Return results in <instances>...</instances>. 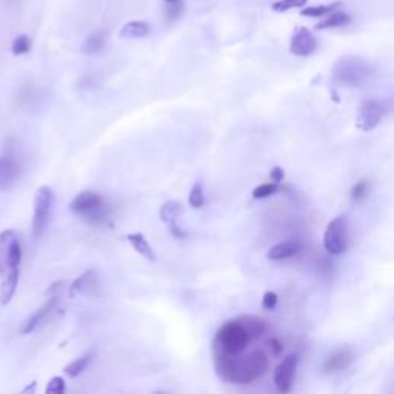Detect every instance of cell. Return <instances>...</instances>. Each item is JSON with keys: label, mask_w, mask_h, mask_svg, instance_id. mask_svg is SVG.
<instances>
[{"label": "cell", "mask_w": 394, "mask_h": 394, "mask_svg": "<svg viewBox=\"0 0 394 394\" xmlns=\"http://www.w3.org/2000/svg\"><path fill=\"white\" fill-rule=\"evenodd\" d=\"M213 363L219 379L234 385H248L264 376L270 359L268 354L262 350H255L240 359L213 350Z\"/></svg>", "instance_id": "6da1fadb"}, {"label": "cell", "mask_w": 394, "mask_h": 394, "mask_svg": "<svg viewBox=\"0 0 394 394\" xmlns=\"http://www.w3.org/2000/svg\"><path fill=\"white\" fill-rule=\"evenodd\" d=\"M251 341V336L245 330V326L240 324L239 319H233V321L225 322L215 333L213 350L231 356V358H238L248 348Z\"/></svg>", "instance_id": "7a4b0ae2"}, {"label": "cell", "mask_w": 394, "mask_h": 394, "mask_svg": "<svg viewBox=\"0 0 394 394\" xmlns=\"http://www.w3.org/2000/svg\"><path fill=\"white\" fill-rule=\"evenodd\" d=\"M371 65L358 55H344L334 63L333 79L346 88H359L371 76Z\"/></svg>", "instance_id": "3957f363"}, {"label": "cell", "mask_w": 394, "mask_h": 394, "mask_svg": "<svg viewBox=\"0 0 394 394\" xmlns=\"http://www.w3.org/2000/svg\"><path fill=\"white\" fill-rule=\"evenodd\" d=\"M70 211L88 223L96 225L105 222L108 218V210L103 197L92 190H85L74 197L70 203Z\"/></svg>", "instance_id": "277c9868"}, {"label": "cell", "mask_w": 394, "mask_h": 394, "mask_svg": "<svg viewBox=\"0 0 394 394\" xmlns=\"http://www.w3.org/2000/svg\"><path fill=\"white\" fill-rule=\"evenodd\" d=\"M54 202H55V194L51 186L43 185L36 191L34 213H33V223H31V231L36 239H39L42 236L46 225H48L54 208Z\"/></svg>", "instance_id": "5b68a950"}, {"label": "cell", "mask_w": 394, "mask_h": 394, "mask_svg": "<svg viewBox=\"0 0 394 394\" xmlns=\"http://www.w3.org/2000/svg\"><path fill=\"white\" fill-rule=\"evenodd\" d=\"M346 238H348V219L345 214L336 218L326 225L324 233V247L328 255L341 256L346 250Z\"/></svg>", "instance_id": "8992f818"}, {"label": "cell", "mask_w": 394, "mask_h": 394, "mask_svg": "<svg viewBox=\"0 0 394 394\" xmlns=\"http://www.w3.org/2000/svg\"><path fill=\"white\" fill-rule=\"evenodd\" d=\"M387 115V107L385 103L380 100H365L361 103V107L358 110V115H356V127H358L361 131H373L376 128L383 116Z\"/></svg>", "instance_id": "52a82bcc"}, {"label": "cell", "mask_w": 394, "mask_h": 394, "mask_svg": "<svg viewBox=\"0 0 394 394\" xmlns=\"http://www.w3.org/2000/svg\"><path fill=\"white\" fill-rule=\"evenodd\" d=\"M299 367V356L292 353L279 362L275 370V385L280 393H289L293 390L294 376Z\"/></svg>", "instance_id": "ba28073f"}, {"label": "cell", "mask_w": 394, "mask_h": 394, "mask_svg": "<svg viewBox=\"0 0 394 394\" xmlns=\"http://www.w3.org/2000/svg\"><path fill=\"white\" fill-rule=\"evenodd\" d=\"M356 361V351L351 346L345 345L333 351L328 358L325 359L322 365V373L324 374H336L341 373L346 368L351 367V363Z\"/></svg>", "instance_id": "9c48e42d"}, {"label": "cell", "mask_w": 394, "mask_h": 394, "mask_svg": "<svg viewBox=\"0 0 394 394\" xmlns=\"http://www.w3.org/2000/svg\"><path fill=\"white\" fill-rule=\"evenodd\" d=\"M317 48V41L314 34L308 28L300 26L294 31L292 42H289V53L297 58H308Z\"/></svg>", "instance_id": "30bf717a"}, {"label": "cell", "mask_w": 394, "mask_h": 394, "mask_svg": "<svg viewBox=\"0 0 394 394\" xmlns=\"http://www.w3.org/2000/svg\"><path fill=\"white\" fill-rule=\"evenodd\" d=\"M58 302H59V296H48V300H46V302L39 309H37V312H34L31 316H28L25 319L21 328H18V333L21 334L33 333L36 328L51 314V312L55 308V305H58Z\"/></svg>", "instance_id": "8fae6325"}, {"label": "cell", "mask_w": 394, "mask_h": 394, "mask_svg": "<svg viewBox=\"0 0 394 394\" xmlns=\"http://www.w3.org/2000/svg\"><path fill=\"white\" fill-rule=\"evenodd\" d=\"M18 181V166L8 157H0V191H8Z\"/></svg>", "instance_id": "7c38bea8"}, {"label": "cell", "mask_w": 394, "mask_h": 394, "mask_svg": "<svg viewBox=\"0 0 394 394\" xmlns=\"http://www.w3.org/2000/svg\"><path fill=\"white\" fill-rule=\"evenodd\" d=\"M300 250H302V245L297 240H284L279 242L276 245L271 247L267 251V259L270 260H284L288 257H293L299 255Z\"/></svg>", "instance_id": "4fadbf2b"}, {"label": "cell", "mask_w": 394, "mask_h": 394, "mask_svg": "<svg viewBox=\"0 0 394 394\" xmlns=\"http://www.w3.org/2000/svg\"><path fill=\"white\" fill-rule=\"evenodd\" d=\"M18 276H21V270L18 268L6 271L2 287H0V305L2 307H6L13 300L18 285Z\"/></svg>", "instance_id": "5bb4252c"}, {"label": "cell", "mask_w": 394, "mask_h": 394, "mask_svg": "<svg viewBox=\"0 0 394 394\" xmlns=\"http://www.w3.org/2000/svg\"><path fill=\"white\" fill-rule=\"evenodd\" d=\"M108 39V33L107 31H95L91 33L85 41L82 43V53L85 55H96L102 53V50L105 48Z\"/></svg>", "instance_id": "9a60e30c"}, {"label": "cell", "mask_w": 394, "mask_h": 394, "mask_svg": "<svg viewBox=\"0 0 394 394\" xmlns=\"http://www.w3.org/2000/svg\"><path fill=\"white\" fill-rule=\"evenodd\" d=\"M127 240L129 242V245L133 247L140 256L145 257L149 262H156L157 256L153 250V247L149 245V242L145 239L142 233H131L127 236Z\"/></svg>", "instance_id": "2e32d148"}, {"label": "cell", "mask_w": 394, "mask_h": 394, "mask_svg": "<svg viewBox=\"0 0 394 394\" xmlns=\"http://www.w3.org/2000/svg\"><path fill=\"white\" fill-rule=\"evenodd\" d=\"M17 238L14 230H5L0 233V276H5L8 271V255L13 240Z\"/></svg>", "instance_id": "e0dca14e"}, {"label": "cell", "mask_w": 394, "mask_h": 394, "mask_svg": "<svg viewBox=\"0 0 394 394\" xmlns=\"http://www.w3.org/2000/svg\"><path fill=\"white\" fill-rule=\"evenodd\" d=\"M151 31V26H149L147 22L142 21H134V22H128L122 28L119 37L122 39H144Z\"/></svg>", "instance_id": "ac0fdd59"}, {"label": "cell", "mask_w": 394, "mask_h": 394, "mask_svg": "<svg viewBox=\"0 0 394 394\" xmlns=\"http://www.w3.org/2000/svg\"><path fill=\"white\" fill-rule=\"evenodd\" d=\"M350 22H351L350 14H346L344 11H337V9H334V11L328 13L325 16V18L321 23L316 25V30H331V28H344L346 25H350Z\"/></svg>", "instance_id": "d6986e66"}, {"label": "cell", "mask_w": 394, "mask_h": 394, "mask_svg": "<svg viewBox=\"0 0 394 394\" xmlns=\"http://www.w3.org/2000/svg\"><path fill=\"white\" fill-rule=\"evenodd\" d=\"M95 277H96V273L95 271H85V273L80 275L76 280H73L70 288H68V293H70V297H76L78 294L80 293H85L90 289V287L95 284Z\"/></svg>", "instance_id": "ffe728a7"}, {"label": "cell", "mask_w": 394, "mask_h": 394, "mask_svg": "<svg viewBox=\"0 0 394 394\" xmlns=\"http://www.w3.org/2000/svg\"><path fill=\"white\" fill-rule=\"evenodd\" d=\"M183 210V205L179 201H168L161 206V210H159V218H161L164 223L168 225L179 219V215H182Z\"/></svg>", "instance_id": "44dd1931"}, {"label": "cell", "mask_w": 394, "mask_h": 394, "mask_svg": "<svg viewBox=\"0 0 394 394\" xmlns=\"http://www.w3.org/2000/svg\"><path fill=\"white\" fill-rule=\"evenodd\" d=\"M240 324L245 326V330L251 336V339H256V337H260L265 333V322L262 321L260 317L252 316V314H243L238 317Z\"/></svg>", "instance_id": "7402d4cb"}, {"label": "cell", "mask_w": 394, "mask_h": 394, "mask_svg": "<svg viewBox=\"0 0 394 394\" xmlns=\"http://www.w3.org/2000/svg\"><path fill=\"white\" fill-rule=\"evenodd\" d=\"M90 362H91V354L80 356V358H78L76 361L70 362V363L67 365V367L63 368V373L67 374V376H68L70 379H76L78 376H80V374L88 368Z\"/></svg>", "instance_id": "603a6c76"}, {"label": "cell", "mask_w": 394, "mask_h": 394, "mask_svg": "<svg viewBox=\"0 0 394 394\" xmlns=\"http://www.w3.org/2000/svg\"><path fill=\"white\" fill-rule=\"evenodd\" d=\"M339 6H342V2H334V4H330V5H316V6H307V8H302V11H300V14L305 16V17H313V18H322L325 17L328 13L334 11V9H337Z\"/></svg>", "instance_id": "cb8c5ba5"}, {"label": "cell", "mask_w": 394, "mask_h": 394, "mask_svg": "<svg viewBox=\"0 0 394 394\" xmlns=\"http://www.w3.org/2000/svg\"><path fill=\"white\" fill-rule=\"evenodd\" d=\"M188 203L191 208L194 210H201L205 205V193H203V183L201 181H197L193 183L191 191L188 196Z\"/></svg>", "instance_id": "d4e9b609"}, {"label": "cell", "mask_w": 394, "mask_h": 394, "mask_svg": "<svg viewBox=\"0 0 394 394\" xmlns=\"http://www.w3.org/2000/svg\"><path fill=\"white\" fill-rule=\"evenodd\" d=\"M21 262H22V247H21V242H18V238H16L11 243V248H9L8 271L21 267Z\"/></svg>", "instance_id": "484cf974"}, {"label": "cell", "mask_w": 394, "mask_h": 394, "mask_svg": "<svg viewBox=\"0 0 394 394\" xmlns=\"http://www.w3.org/2000/svg\"><path fill=\"white\" fill-rule=\"evenodd\" d=\"M31 51V39L26 34L17 36L11 43V53L14 55H23Z\"/></svg>", "instance_id": "4316f807"}, {"label": "cell", "mask_w": 394, "mask_h": 394, "mask_svg": "<svg viewBox=\"0 0 394 394\" xmlns=\"http://www.w3.org/2000/svg\"><path fill=\"white\" fill-rule=\"evenodd\" d=\"M279 190V183H275V182H267V183H262V185H257L255 190H252V199H267V197L273 196L275 193H277Z\"/></svg>", "instance_id": "83f0119b"}, {"label": "cell", "mask_w": 394, "mask_h": 394, "mask_svg": "<svg viewBox=\"0 0 394 394\" xmlns=\"http://www.w3.org/2000/svg\"><path fill=\"white\" fill-rule=\"evenodd\" d=\"M308 0H279V2L273 4V8L276 13H284V11H289V9L294 8H304L307 5Z\"/></svg>", "instance_id": "f1b7e54d"}, {"label": "cell", "mask_w": 394, "mask_h": 394, "mask_svg": "<svg viewBox=\"0 0 394 394\" xmlns=\"http://www.w3.org/2000/svg\"><path fill=\"white\" fill-rule=\"evenodd\" d=\"M368 188H370V182L368 181H359L358 183H354L351 191H350L351 201L353 202H359L361 199H363V197L367 196V193H368Z\"/></svg>", "instance_id": "f546056e"}, {"label": "cell", "mask_w": 394, "mask_h": 394, "mask_svg": "<svg viewBox=\"0 0 394 394\" xmlns=\"http://www.w3.org/2000/svg\"><path fill=\"white\" fill-rule=\"evenodd\" d=\"M65 390H67V383H65V379L60 376H54L50 379L45 391H46V394H63Z\"/></svg>", "instance_id": "4dcf8cb0"}, {"label": "cell", "mask_w": 394, "mask_h": 394, "mask_svg": "<svg viewBox=\"0 0 394 394\" xmlns=\"http://www.w3.org/2000/svg\"><path fill=\"white\" fill-rule=\"evenodd\" d=\"M183 9H185V5L181 2V0H177V2L170 4V6L166 8V17L173 21V18H177L179 16H182Z\"/></svg>", "instance_id": "1f68e13d"}, {"label": "cell", "mask_w": 394, "mask_h": 394, "mask_svg": "<svg viewBox=\"0 0 394 394\" xmlns=\"http://www.w3.org/2000/svg\"><path fill=\"white\" fill-rule=\"evenodd\" d=\"M277 302H279V297L275 292H267L264 297H262V307L265 309H275L277 307Z\"/></svg>", "instance_id": "d6a6232c"}, {"label": "cell", "mask_w": 394, "mask_h": 394, "mask_svg": "<svg viewBox=\"0 0 394 394\" xmlns=\"http://www.w3.org/2000/svg\"><path fill=\"white\" fill-rule=\"evenodd\" d=\"M268 348L271 350V356H275V358H280V356L284 354V344L280 342L277 337H273V339L268 341Z\"/></svg>", "instance_id": "836d02e7"}, {"label": "cell", "mask_w": 394, "mask_h": 394, "mask_svg": "<svg viewBox=\"0 0 394 394\" xmlns=\"http://www.w3.org/2000/svg\"><path fill=\"white\" fill-rule=\"evenodd\" d=\"M284 177H285V171L280 166H273L270 170V179H271V182L280 183V182L284 181Z\"/></svg>", "instance_id": "e575fe53"}, {"label": "cell", "mask_w": 394, "mask_h": 394, "mask_svg": "<svg viewBox=\"0 0 394 394\" xmlns=\"http://www.w3.org/2000/svg\"><path fill=\"white\" fill-rule=\"evenodd\" d=\"M168 228H170V233H171L173 238H176V239H185L186 238V233L179 227V225H177V220L168 223Z\"/></svg>", "instance_id": "d590c367"}, {"label": "cell", "mask_w": 394, "mask_h": 394, "mask_svg": "<svg viewBox=\"0 0 394 394\" xmlns=\"http://www.w3.org/2000/svg\"><path fill=\"white\" fill-rule=\"evenodd\" d=\"M65 280H58V282H54L51 284V287L46 289V296H60L62 293V289L65 288Z\"/></svg>", "instance_id": "8d00e7d4"}, {"label": "cell", "mask_w": 394, "mask_h": 394, "mask_svg": "<svg viewBox=\"0 0 394 394\" xmlns=\"http://www.w3.org/2000/svg\"><path fill=\"white\" fill-rule=\"evenodd\" d=\"M36 385H37V383L36 382H33L31 383V385H28L22 393H34L36 391Z\"/></svg>", "instance_id": "74e56055"}, {"label": "cell", "mask_w": 394, "mask_h": 394, "mask_svg": "<svg viewBox=\"0 0 394 394\" xmlns=\"http://www.w3.org/2000/svg\"><path fill=\"white\" fill-rule=\"evenodd\" d=\"M166 4H173V2H177V0H165Z\"/></svg>", "instance_id": "f35d334b"}]
</instances>
